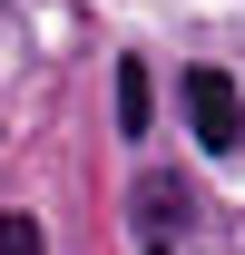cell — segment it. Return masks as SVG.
Listing matches in <instances>:
<instances>
[{"mask_svg":"<svg viewBox=\"0 0 245 255\" xmlns=\"http://www.w3.org/2000/svg\"><path fill=\"white\" fill-rule=\"evenodd\" d=\"M186 118H196V147H216V157L245 147V98L226 69H186Z\"/></svg>","mask_w":245,"mask_h":255,"instance_id":"obj_1","label":"cell"},{"mask_svg":"<svg viewBox=\"0 0 245 255\" xmlns=\"http://www.w3.org/2000/svg\"><path fill=\"white\" fill-rule=\"evenodd\" d=\"M147 118H157L147 69H137V59H118V128H127V137H147Z\"/></svg>","mask_w":245,"mask_h":255,"instance_id":"obj_2","label":"cell"},{"mask_svg":"<svg viewBox=\"0 0 245 255\" xmlns=\"http://www.w3.org/2000/svg\"><path fill=\"white\" fill-rule=\"evenodd\" d=\"M137 216L147 226H186V187L177 177H137Z\"/></svg>","mask_w":245,"mask_h":255,"instance_id":"obj_3","label":"cell"},{"mask_svg":"<svg viewBox=\"0 0 245 255\" xmlns=\"http://www.w3.org/2000/svg\"><path fill=\"white\" fill-rule=\"evenodd\" d=\"M0 255H49V236H39L30 216H10V206H0Z\"/></svg>","mask_w":245,"mask_h":255,"instance_id":"obj_4","label":"cell"}]
</instances>
